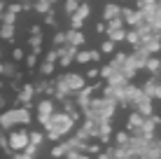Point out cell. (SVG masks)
Masks as SVG:
<instances>
[{
  "label": "cell",
  "instance_id": "cell-1",
  "mask_svg": "<svg viewBox=\"0 0 161 159\" xmlns=\"http://www.w3.org/2000/svg\"><path fill=\"white\" fill-rule=\"evenodd\" d=\"M77 127V124L73 122V119L68 117L63 110H54L52 115H49V119L42 124V129H44V138H49V140H61L63 136H68V133H73V129Z\"/></svg>",
  "mask_w": 161,
  "mask_h": 159
},
{
  "label": "cell",
  "instance_id": "cell-2",
  "mask_svg": "<svg viewBox=\"0 0 161 159\" xmlns=\"http://www.w3.org/2000/svg\"><path fill=\"white\" fill-rule=\"evenodd\" d=\"M33 115H31V108L26 105H19V108H9L0 115V129H12L14 124H31Z\"/></svg>",
  "mask_w": 161,
  "mask_h": 159
},
{
  "label": "cell",
  "instance_id": "cell-3",
  "mask_svg": "<svg viewBox=\"0 0 161 159\" xmlns=\"http://www.w3.org/2000/svg\"><path fill=\"white\" fill-rule=\"evenodd\" d=\"M98 73H101V80L103 82H112V84H124V82H129L124 75H121L119 65H114L112 61L105 63V65H98Z\"/></svg>",
  "mask_w": 161,
  "mask_h": 159
},
{
  "label": "cell",
  "instance_id": "cell-4",
  "mask_svg": "<svg viewBox=\"0 0 161 159\" xmlns=\"http://www.w3.org/2000/svg\"><path fill=\"white\" fill-rule=\"evenodd\" d=\"M7 145L12 152H19L28 145V131L26 129H19V131H9L7 133Z\"/></svg>",
  "mask_w": 161,
  "mask_h": 159
},
{
  "label": "cell",
  "instance_id": "cell-5",
  "mask_svg": "<svg viewBox=\"0 0 161 159\" xmlns=\"http://www.w3.org/2000/svg\"><path fill=\"white\" fill-rule=\"evenodd\" d=\"M54 110H56V101L54 98H49V96H44L40 103L35 105V112H37V122L40 124H44L49 119V115H52Z\"/></svg>",
  "mask_w": 161,
  "mask_h": 159
},
{
  "label": "cell",
  "instance_id": "cell-6",
  "mask_svg": "<svg viewBox=\"0 0 161 159\" xmlns=\"http://www.w3.org/2000/svg\"><path fill=\"white\" fill-rule=\"evenodd\" d=\"M140 89H142L145 96H149L152 101H157V98H161V77L159 75H152L145 84H140Z\"/></svg>",
  "mask_w": 161,
  "mask_h": 159
},
{
  "label": "cell",
  "instance_id": "cell-7",
  "mask_svg": "<svg viewBox=\"0 0 161 159\" xmlns=\"http://www.w3.org/2000/svg\"><path fill=\"white\" fill-rule=\"evenodd\" d=\"M33 98H35V87H33L31 82L21 84L19 91H16V103H21V105H26V108H33Z\"/></svg>",
  "mask_w": 161,
  "mask_h": 159
},
{
  "label": "cell",
  "instance_id": "cell-8",
  "mask_svg": "<svg viewBox=\"0 0 161 159\" xmlns=\"http://www.w3.org/2000/svg\"><path fill=\"white\" fill-rule=\"evenodd\" d=\"M142 122H145V117H142L138 110H133L129 117H126V122H124V129L129 131L131 136H138L140 133V129H142Z\"/></svg>",
  "mask_w": 161,
  "mask_h": 159
},
{
  "label": "cell",
  "instance_id": "cell-9",
  "mask_svg": "<svg viewBox=\"0 0 161 159\" xmlns=\"http://www.w3.org/2000/svg\"><path fill=\"white\" fill-rule=\"evenodd\" d=\"M119 16H121V21H124V26H129V28L142 21V14H140V9H138V7H121Z\"/></svg>",
  "mask_w": 161,
  "mask_h": 159
},
{
  "label": "cell",
  "instance_id": "cell-10",
  "mask_svg": "<svg viewBox=\"0 0 161 159\" xmlns=\"http://www.w3.org/2000/svg\"><path fill=\"white\" fill-rule=\"evenodd\" d=\"M61 105H63V108H61V110H63L65 115H68V117L73 119L75 124H80V122H82V110H80V108L75 105V101H70V98H65V101L61 103Z\"/></svg>",
  "mask_w": 161,
  "mask_h": 159
},
{
  "label": "cell",
  "instance_id": "cell-11",
  "mask_svg": "<svg viewBox=\"0 0 161 159\" xmlns=\"http://www.w3.org/2000/svg\"><path fill=\"white\" fill-rule=\"evenodd\" d=\"M65 42H68V45H73V47H82V45L86 42V37H84V33H82V31L70 28V31H65Z\"/></svg>",
  "mask_w": 161,
  "mask_h": 159
},
{
  "label": "cell",
  "instance_id": "cell-12",
  "mask_svg": "<svg viewBox=\"0 0 161 159\" xmlns=\"http://www.w3.org/2000/svg\"><path fill=\"white\" fill-rule=\"evenodd\" d=\"M121 12V5L114 3V0H110V3L103 5V21H110V19H117Z\"/></svg>",
  "mask_w": 161,
  "mask_h": 159
},
{
  "label": "cell",
  "instance_id": "cell-13",
  "mask_svg": "<svg viewBox=\"0 0 161 159\" xmlns=\"http://www.w3.org/2000/svg\"><path fill=\"white\" fill-rule=\"evenodd\" d=\"M133 108H136V110L140 112L142 117H149V115L154 112V105H152V98H149V96H142V98H140V101H138Z\"/></svg>",
  "mask_w": 161,
  "mask_h": 159
},
{
  "label": "cell",
  "instance_id": "cell-14",
  "mask_svg": "<svg viewBox=\"0 0 161 159\" xmlns=\"http://www.w3.org/2000/svg\"><path fill=\"white\" fill-rule=\"evenodd\" d=\"M0 37L5 42H14L16 40V26L14 24H0Z\"/></svg>",
  "mask_w": 161,
  "mask_h": 159
},
{
  "label": "cell",
  "instance_id": "cell-15",
  "mask_svg": "<svg viewBox=\"0 0 161 159\" xmlns=\"http://www.w3.org/2000/svg\"><path fill=\"white\" fill-rule=\"evenodd\" d=\"M159 63H161V59H157L154 54H149L147 61H145V70H147L149 75H157L159 73Z\"/></svg>",
  "mask_w": 161,
  "mask_h": 159
},
{
  "label": "cell",
  "instance_id": "cell-16",
  "mask_svg": "<svg viewBox=\"0 0 161 159\" xmlns=\"http://www.w3.org/2000/svg\"><path fill=\"white\" fill-rule=\"evenodd\" d=\"M124 42H129L131 47H138V45H140V33L131 26V28L126 31V35H124Z\"/></svg>",
  "mask_w": 161,
  "mask_h": 159
},
{
  "label": "cell",
  "instance_id": "cell-17",
  "mask_svg": "<svg viewBox=\"0 0 161 159\" xmlns=\"http://www.w3.org/2000/svg\"><path fill=\"white\" fill-rule=\"evenodd\" d=\"M42 35H28V49L31 52H35V54H40L42 52Z\"/></svg>",
  "mask_w": 161,
  "mask_h": 159
},
{
  "label": "cell",
  "instance_id": "cell-18",
  "mask_svg": "<svg viewBox=\"0 0 161 159\" xmlns=\"http://www.w3.org/2000/svg\"><path fill=\"white\" fill-rule=\"evenodd\" d=\"M75 61L77 63H91V54H89V49H80L77 47V52H75Z\"/></svg>",
  "mask_w": 161,
  "mask_h": 159
},
{
  "label": "cell",
  "instance_id": "cell-19",
  "mask_svg": "<svg viewBox=\"0 0 161 159\" xmlns=\"http://www.w3.org/2000/svg\"><path fill=\"white\" fill-rule=\"evenodd\" d=\"M16 16H19V14H14L12 9L5 7L3 12H0V24H16Z\"/></svg>",
  "mask_w": 161,
  "mask_h": 159
},
{
  "label": "cell",
  "instance_id": "cell-20",
  "mask_svg": "<svg viewBox=\"0 0 161 159\" xmlns=\"http://www.w3.org/2000/svg\"><path fill=\"white\" fill-rule=\"evenodd\" d=\"M114 49H117V42L108 37V40H103V45H101V49H98V52H101V54H105V56H110V54H112Z\"/></svg>",
  "mask_w": 161,
  "mask_h": 159
},
{
  "label": "cell",
  "instance_id": "cell-21",
  "mask_svg": "<svg viewBox=\"0 0 161 159\" xmlns=\"http://www.w3.org/2000/svg\"><path fill=\"white\" fill-rule=\"evenodd\" d=\"M33 9H35L37 14H47L49 9H54V7L47 3V0H35V3H33Z\"/></svg>",
  "mask_w": 161,
  "mask_h": 159
},
{
  "label": "cell",
  "instance_id": "cell-22",
  "mask_svg": "<svg viewBox=\"0 0 161 159\" xmlns=\"http://www.w3.org/2000/svg\"><path fill=\"white\" fill-rule=\"evenodd\" d=\"M37 56H40V54H35V52H31V54H26V56H24L28 73H33V70H35V65H37Z\"/></svg>",
  "mask_w": 161,
  "mask_h": 159
},
{
  "label": "cell",
  "instance_id": "cell-23",
  "mask_svg": "<svg viewBox=\"0 0 161 159\" xmlns=\"http://www.w3.org/2000/svg\"><path fill=\"white\" fill-rule=\"evenodd\" d=\"M112 133H114V131H112ZM129 138H131V133H129V131H117V133H114V145H126V143H129Z\"/></svg>",
  "mask_w": 161,
  "mask_h": 159
},
{
  "label": "cell",
  "instance_id": "cell-24",
  "mask_svg": "<svg viewBox=\"0 0 161 159\" xmlns=\"http://www.w3.org/2000/svg\"><path fill=\"white\" fill-rule=\"evenodd\" d=\"M75 14L82 16V19H86V16L91 14V5H89L86 0H84V3H80V5H77V9H75Z\"/></svg>",
  "mask_w": 161,
  "mask_h": 159
},
{
  "label": "cell",
  "instance_id": "cell-25",
  "mask_svg": "<svg viewBox=\"0 0 161 159\" xmlns=\"http://www.w3.org/2000/svg\"><path fill=\"white\" fill-rule=\"evenodd\" d=\"M54 65H56V63H52V61H42V63H40L42 77H52V75H54Z\"/></svg>",
  "mask_w": 161,
  "mask_h": 159
},
{
  "label": "cell",
  "instance_id": "cell-26",
  "mask_svg": "<svg viewBox=\"0 0 161 159\" xmlns=\"http://www.w3.org/2000/svg\"><path fill=\"white\" fill-rule=\"evenodd\" d=\"M42 140H44V131H28V143L40 145Z\"/></svg>",
  "mask_w": 161,
  "mask_h": 159
},
{
  "label": "cell",
  "instance_id": "cell-27",
  "mask_svg": "<svg viewBox=\"0 0 161 159\" xmlns=\"http://www.w3.org/2000/svg\"><path fill=\"white\" fill-rule=\"evenodd\" d=\"M44 16V21H42V26H56L58 21H56V14H54V9H49L47 14H42Z\"/></svg>",
  "mask_w": 161,
  "mask_h": 159
},
{
  "label": "cell",
  "instance_id": "cell-28",
  "mask_svg": "<svg viewBox=\"0 0 161 159\" xmlns=\"http://www.w3.org/2000/svg\"><path fill=\"white\" fill-rule=\"evenodd\" d=\"M9 56H12V61L14 63H19V61H24V56H26V52L21 47H14L12 52H9Z\"/></svg>",
  "mask_w": 161,
  "mask_h": 159
},
{
  "label": "cell",
  "instance_id": "cell-29",
  "mask_svg": "<svg viewBox=\"0 0 161 159\" xmlns=\"http://www.w3.org/2000/svg\"><path fill=\"white\" fill-rule=\"evenodd\" d=\"M84 80H101V73H98V65L84 70Z\"/></svg>",
  "mask_w": 161,
  "mask_h": 159
},
{
  "label": "cell",
  "instance_id": "cell-30",
  "mask_svg": "<svg viewBox=\"0 0 161 159\" xmlns=\"http://www.w3.org/2000/svg\"><path fill=\"white\" fill-rule=\"evenodd\" d=\"M82 26H84V19H82V16H77V14H70V28L82 31Z\"/></svg>",
  "mask_w": 161,
  "mask_h": 159
},
{
  "label": "cell",
  "instance_id": "cell-31",
  "mask_svg": "<svg viewBox=\"0 0 161 159\" xmlns=\"http://www.w3.org/2000/svg\"><path fill=\"white\" fill-rule=\"evenodd\" d=\"M77 5H80V3H77V0H65V3H63V7H65V14H75V9H77Z\"/></svg>",
  "mask_w": 161,
  "mask_h": 159
},
{
  "label": "cell",
  "instance_id": "cell-32",
  "mask_svg": "<svg viewBox=\"0 0 161 159\" xmlns=\"http://www.w3.org/2000/svg\"><path fill=\"white\" fill-rule=\"evenodd\" d=\"M44 33V26L42 24H31L28 26V35H42Z\"/></svg>",
  "mask_w": 161,
  "mask_h": 159
},
{
  "label": "cell",
  "instance_id": "cell-33",
  "mask_svg": "<svg viewBox=\"0 0 161 159\" xmlns=\"http://www.w3.org/2000/svg\"><path fill=\"white\" fill-rule=\"evenodd\" d=\"M61 45H65V31L54 33V47H61Z\"/></svg>",
  "mask_w": 161,
  "mask_h": 159
},
{
  "label": "cell",
  "instance_id": "cell-34",
  "mask_svg": "<svg viewBox=\"0 0 161 159\" xmlns=\"http://www.w3.org/2000/svg\"><path fill=\"white\" fill-rule=\"evenodd\" d=\"M56 59H58V47H54V49H49V52H47L44 61H52V63H56Z\"/></svg>",
  "mask_w": 161,
  "mask_h": 159
},
{
  "label": "cell",
  "instance_id": "cell-35",
  "mask_svg": "<svg viewBox=\"0 0 161 159\" xmlns=\"http://www.w3.org/2000/svg\"><path fill=\"white\" fill-rule=\"evenodd\" d=\"M12 159H33L28 152H24V150H19V152H12Z\"/></svg>",
  "mask_w": 161,
  "mask_h": 159
},
{
  "label": "cell",
  "instance_id": "cell-36",
  "mask_svg": "<svg viewBox=\"0 0 161 159\" xmlns=\"http://www.w3.org/2000/svg\"><path fill=\"white\" fill-rule=\"evenodd\" d=\"M89 54H91V63L101 61V52H98V49H89Z\"/></svg>",
  "mask_w": 161,
  "mask_h": 159
},
{
  "label": "cell",
  "instance_id": "cell-37",
  "mask_svg": "<svg viewBox=\"0 0 161 159\" xmlns=\"http://www.w3.org/2000/svg\"><path fill=\"white\" fill-rule=\"evenodd\" d=\"M93 157H96V159H110V150H108V145H105L103 150L98 152V155H93Z\"/></svg>",
  "mask_w": 161,
  "mask_h": 159
},
{
  "label": "cell",
  "instance_id": "cell-38",
  "mask_svg": "<svg viewBox=\"0 0 161 159\" xmlns=\"http://www.w3.org/2000/svg\"><path fill=\"white\" fill-rule=\"evenodd\" d=\"M147 119H149V122H152V124H154V127H157V129L161 127V117H159V115H154V112H152V115H149Z\"/></svg>",
  "mask_w": 161,
  "mask_h": 159
},
{
  "label": "cell",
  "instance_id": "cell-39",
  "mask_svg": "<svg viewBox=\"0 0 161 159\" xmlns=\"http://www.w3.org/2000/svg\"><path fill=\"white\" fill-rule=\"evenodd\" d=\"M96 33H101V35L105 33V21H98V24H96Z\"/></svg>",
  "mask_w": 161,
  "mask_h": 159
},
{
  "label": "cell",
  "instance_id": "cell-40",
  "mask_svg": "<svg viewBox=\"0 0 161 159\" xmlns=\"http://www.w3.org/2000/svg\"><path fill=\"white\" fill-rule=\"evenodd\" d=\"M5 5H7V3H3V0H0V12H3V9H5Z\"/></svg>",
  "mask_w": 161,
  "mask_h": 159
},
{
  "label": "cell",
  "instance_id": "cell-41",
  "mask_svg": "<svg viewBox=\"0 0 161 159\" xmlns=\"http://www.w3.org/2000/svg\"><path fill=\"white\" fill-rule=\"evenodd\" d=\"M3 70H5V63H3V61H0V75H3Z\"/></svg>",
  "mask_w": 161,
  "mask_h": 159
},
{
  "label": "cell",
  "instance_id": "cell-42",
  "mask_svg": "<svg viewBox=\"0 0 161 159\" xmlns=\"http://www.w3.org/2000/svg\"><path fill=\"white\" fill-rule=\"evenodd\" d=\"M47 3H49V5H56V3H58V0H47Z\"/></svg>",
  "mask_w": 161,
  "mask_h": 159
},
{
  "label": "cell",
  "instance_id": "cell-43",
  "mask_svg": "<svg viewBox=\"0 0 161 159\" xmlns=\"http://www.w3.org/2000/svg\"><path fill=\"white\" fill-rule=\"evenodd\" d=\"M157 7H159V12H161V0H157Z\"/></svg>",
  "mask_w": 161,
  "mask_h": 159
},
{
  "label": "cell",
  "instance_id": "cell-44",
  "mask_svg": "<svg viewBox=\"0 0 161 159\" xmlns=\"http://www.w3.org/2000/svg\"><path fill=\"white\" fill-rule=\"evenodd\" d=\"M0 59H3V47H0Z\"/></svg>",
  "mask_w": 161,
  "mask_h": 159
},
{
  "label": "cell",
  "instance_id": "cell-45",
  "mask_svg": "<svg viewBox=\"0 0 161 159\" xmlns=\"http://www.w3.org/2000/svg\"><path fill=\"white\" fill-rule=\"evenodd\" d=\"M159 138H161V127H159Z\"/></svg>",
  "mask_w": 161,
  "mask_h": 159
},
{
  "label": "cell",
  "instance_id": "cell-46",
  "mask_svg": "<svg viewBox=\"0 0 161 159\" xmlns=\"http://www.w3.org/2000/svg\"><path fill=\"white\" fill-rule=\"evenodd\" d=\"M77 3H84V0H77Z\"/></svg>",
  "mask_w": 161,
  "mask_h": 159
},
{
  "label": "cell",
  "instance_id": "cell-47",
  "mask_svg": "<svg viewBox=\"0 0 161 159\" xmlns=\"http://www.w3.org/2000/svg\"><path fill=\"white\" fill-rule=\"evenodd\" d=\"M114 3H119V0H114Z\"/></svg>",
  "mask_w": 161,
  "mask_h": 159
},
{
  "label": "cell",
  "instance_id": "cell-48",
  "mask_svg": "<svg viewBox=\"0 0 161 159\" xmlns=\"http://www.w3.org/2000/svg\"><path fill=\"white\" fill-rule=\"evenodd\" d=\"M19 3H21V0H19Z\"/></svg>",
  "mask_w": 161,
  "mask_h": 159
}]
</instances>
